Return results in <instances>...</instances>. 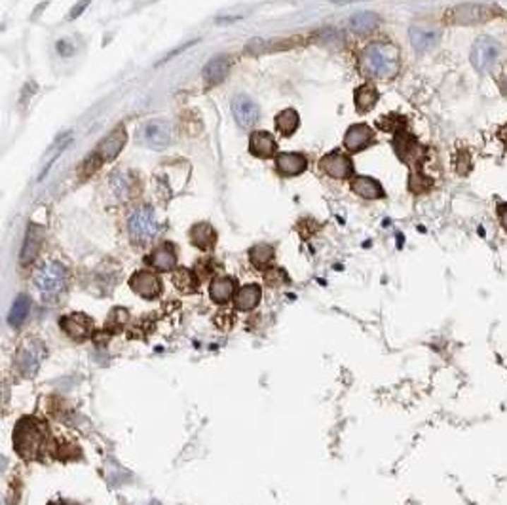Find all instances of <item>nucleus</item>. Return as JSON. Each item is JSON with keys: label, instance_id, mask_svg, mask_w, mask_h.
<instances>
[{"label": "nucleus", "instance_id": "obj_9", "mask_svg": "<svg viewBox=\"0 0 507 505\" xmlns=\"http://www.w3.org/2000/svg\"><path fill=\"white\" fill-rule=\"evenodd\" d=\"M319 165L333 179H350V177L354 175V162H352V158H350L348 154L338 153V150L325 154L323 158L319 160Z\"/></svg>", "mask_w": 507, "mask_h": 505}, {"label": "nucleus", "instance_id": "obj_21", "mask_svg": "<svg viewBox=\"0 0 507 505\" xmlns=\"http://www.w3.org/2000/svg\"><path fill=\"white\" fill-rule=\"evenodd\" d=\"M263 299V291H261V287L255 285V283H249V285H244L236 292V308L241 311H251L255 310Z\"/></svg>", "mask_w": 507, "mask_h": 505}, {"label": "nucleus", "instance_id": "obj_34", "mask_svg": "<svg viewBox=\"0 0 507 505\" xmlns=\"http://www.w3.org/2000/svg\"><path fill=\"white\" fill-rule=\"evenodd\" d=\"M333 2H338V4H344V2H354V0H333Z\"/></svg>", "mask_w": 507, "mask_h": 505}, {"label": "nucleus", "instance_id": "obj_20", "mask_svg": "<svg viewBox=\"0 0 507 505\" xmlns=\"http://www.w3.org/2000/svg\"><path fill=\"white\" fill-rule=\"evenodd\" d=\"M439 31L435 29H424V27H412L410 29V42L418 54H424L439 42Z\"/></svg>", "mask_w": 507, "mask_h": 505}, {"label": "nucleus", "instance_id": "obj_10", "mask_svg": "<svg viewBox=\"0 0 507 505\" xmlns=\"http://www.w3.org/2000/svg\"><path fill=\"white\" fill-rule=\"evenodd\" d=\"M61 329L73 340H86L93 333V319L86 314H68L61 317Z\"/></svg>", "mask_w": 507, "mask_h": 505}, {"label": "nucleus", "instance_id": "obj_15", "mask_svg": "<svg viewBox=\"0 0 507 505\" xmlns=\"http://www.w3.org/2000/svg\"><path fill=\"white\" fill-rule=\"evenodd\" d=\"M124 145H126V129H124L122 126H118L107 139L99 143L97 150H95L99 162H101V164H103V162H112V160L120 154Z\"/></svg>", "mask_w": 507, "mask_h": 505}, {"label": "nucleus", "instance_id": "obj_35", "mask_svg": "<svg viewBox=\"0 0 507 505\" xmlns=\"http://www.w3.org/2000/svg\"><path fill=\"white\" fill-rule=\"evenodd\" d=\"M506 146H507V128H506Z\"/></svg>", "mask_w": 507, "mask_h": 505}, {"label": "nucleus", "instance_id": "obj_11", "mask_svg": "<svg viewBox=\"0 0 507 505\" xmlns=\"http://www.w3.org/2000/svg\"><path fill=\"white\" fill-rule=\"evenodd\" d=\"M129 285L139 297L148 300L158 299L160 292H162V281H160L158 275L154 272H148V270H141V272L131 275Z\"/></svg>", "mask_w": 507, "mask_h": 505}, {"label": "nucleus", "instance_id": "obj_23", "mask_svg": "<svg viewBox=\"0 0 507 505\" xmlns=\"http://www.w3.org/2000/svg\"><path fill=\"white\" fill-rule=\"evenodd\" d=\"M190 239L192 244L202 251H209L215 245V239H217V234H215L213 226L208 225V222H202V225H196L192 230H190Z\"/></svg>", "mask_w": 507, "mask_h": 505}, {"label": "nucleus", "instance_id": "obj_4", "mask_svg": "<svg viewBox=\"0 0 507 505\" xmlns=\"http://www.w3.org/2000/svg\"><path fill=\"white\" fill-rule=\"evenodd\" d=\"M128 230L129 237L139 245H147L156 239L160 234V222L153 207L141 206L133 209L128 219Z\"/></svg>", "mask_w": 507, "mask_h": 505}, {"label": "nucleus", "instance_id": "obj_14", "mask_svg": "<svg viewBox=\"0 0 507 505\" xmlns=\"http://www.w3.org/2000/svg\"><path fill=\"white\" fill-rule=\"evenodd\" d=\"M232 112L234 118L238 120V124L241 128H251L255 126L258 120V107L257 103L249 97V95H244L239 93L232 99Z\"/></svg>", "mask_w": 507, "mask_h": 505}, {"label": "nucleus", "instance_id": "obj_24", "mask_svg": "<svg viewBox=\"0 0 507 505\" xmlns=\"http://www.w3.org/2000/svg\"><path fill=\"white\" fill-rule=\"evenodd\" d=\"M299 126H300V116L297 110L285 109L275 116V129H278L283 137H291V135L299 129Z\"/></svg>", "mask_w": 507, "mask_h": 505}, {"label": "nucleus", "instance_id": "obj_27", "mask_svg": "<svg viewBox=\"0 0 507 505\" xmlns=\"http://www.w3.org/2000/svg\"><path fill=\"white\" fill-rule=\"evenodd\" d=\"M173 285L177 287L183 295H192V292L198 291L200 280H198V275H196L192 270L181 268L173 274Z\"/></svg>", "mask_w": 507, "mask_h": 505}, {"label": "nucleus", "instance_id": "obj_30", "mask_svg": "<svg viewBox=\"0 0 507 505\" xmlns=\"http://www.w3.org/2000/svg\"><path fill=\"white\" fill-rule=\"evenodd\" d=\"M29 308H31V300L27 295H19L16 302H13L12 310H10V316H8V321L13 327H19L21 323L25 321V317L29 316Z\"/></svg>", "mask_w": 507, "mask_h": 505}, {"label": "nucleus", "instance_id": "obj_6", "mask_svg": "<svg viewBox=\"0 0 507 505\" xmlns=\"http://www.w3.org/2000/svg\"><path fill=\"white\" fill-rule=\"evenodd\" d=\"M498 54H500V44L496 42L494 38L479 37L471 48V65L479 73H487L498 59Z\"/></svg>", "mask_w": 507, "mask_h": 505}, {"label": "nucleus", "instance_id": "obj_8", "mask_svg": "<svg viewBox=\"0 0 507 505\" xmlns=\"http://www.w3.org/2000/svg\"><path fill=\"white\" fill-rule=\"evenodd\" d=\"M451 23L456 25H475L489 21L494 18V12L483 4H462V6L451 10Z\"/></svg>", "mask_w": 507, "mask_h": 505}, {"label": "nucleus", "instance_id": "obj_29", "mask_svg": "<svg viewBox=\"0 0 507 505\" xmlns=\"http://www.w3.org/2000/svg\"><path fill=\"white\" fill-rule=\"evenodd\" d=\"M378 25V16L373 12H359L350 19V29L354 32H371Z\"/></svg>", "mask_w": 507, "mask_h": 505}, {"label": "nucleus", "instance_id": "obj_3", "mask_svg": "<svg viewBox=\"0 0 507 505\" xmlns=\"http://www.w3.org/2000/svg\"><path fill=\"white\" fill-rule=\"evenodd\" d=\"M35 285H37L42 299H57L59 295H63L65 287H67V270L59 262H44V264H40V268L37 270V274H35Z\"/></svg>", "mask_w": 507, "mask_h": 505}, {"label": "nucleus", "instance_id": "obj_25", "mask_svg": "<svg viewBox=\"0 0 507 505\" xmlns=\"http://www.w3.org/2000/svg\"><path fill=\"white\" fill-rule=\"evenodd\" d=\"M228 67H230V63H228L227 57H217L213 61H209L205 69H203V78H205L208 85H215L222 82L225 76L228 74Z\"/></svg>", "mask_w": 507, "mask_h": 505}, {"label": "nucleus", "instance_id": "obj_17", "mask_svg": "<svg viewBox=\"0 0 507 505\" xmlns=\"http://www.w3.org/2000/svg\"><path fill=\"white\" fill-rule=\"evenodd\" d=\"M148 262L153 264L154 270L158 272H172L177 264V253L172 244H162L150 253Z\"/></svg>", "mask_w": 507, "mask_h": 505}, {"label": "nucleus", "instance_id": "obj_19", "mask_svg": "<svg viewBox=\"0 0 507 505\" xmlns=\"http://www.w3.org/2000/svg\"><path fill=\"white\" fill-rule=\"evenodd\" d=\"M234 292H236V283H234L232 278H228V275L215 278V280L211 281V285H209V295H211V299H213V302H217V304H228V302L232 300Z\"/></svg>", "mask_w": 507, "mask_h": 505}, {"label": "nucleus", "instance_id": "obj_12", "mask_svg": "<svg viewBox=\"0 0 507 505\" xmlns=\"http://www.w3.org/2000/svg\"><path fill=\"white\" fill-rule=\"evenodd\" d=\"M393 146H395V153L403 162L409 165H420L426 150L418 145V141L409 133H398L393 139Z\"/></svg>", "mask_w": 507, "mask_h": 505}, {"label": "nucleus", "instance_id": "obj_32", "mask_svg": "<svg viewBox=\"0 0 507 505\" xmlns=\"http://www.w3.org/2000/svg\"><path fill=\"white\" fill-rule=\"evenodd\" d=\"M498 217H500V225L503 226V230L507 232V203L498 206Z\"/></svg>", "mask_w": 507, "mask_h": 505}, {"label": "nucleus", "instance_id": "obj_1", "mask_svg": "<svg viewBox=\"0 0 507 505\" xmlns=\"http://www.w3.org/2000/svg\"><path fill=\"white\" fill-rule=\"evenodd\" d=\"M361 69L371 78H393L399 71V49L388 42L371 44L361 52Z\"/></svg>", "mask_w": 507, "mask_h": 505}, {"label": "nucleus", "instance_id": "obj_13", "mask_svg": "<svg viewBox=\"0 0 507 505\" xmlns=\"http://www.w3.org/2000/svg\"><path fill=\"white\" fill-rule=\"evenodd\" d=\"M374 143V131L367 124H354L344 135V146L348 153H361Z\"/></svg>", "mask_w": 507, "mask_h": 505}, {"label": "nucleus", "instance_id": "obj_16", "mask_svg": "<svg viewBox=\"0 0 507 505\" xmlns=\"http://www.w3.org/2000/svg\"><path fill=\"white\" fill-rule=\"evenodd\" d=\"M275 167L283 177H297L308 170V160L300 153H281L275 156Z\"/></svg>", "mask_w": 507, "mask_h": 505}, {"label": "nucleus", "instance_id": "obj_28", "mask_svg": "<svg viewBox=\"0 0 507 505\" xmlns=\"http://www.w3.org/2000/svg\"><path fill=\"white\" fill-rule=\"evenodd\" d=\"M249 259L255 268L258 270L268 268L270 264H272V261H274V247L266 244L255 245V247L249 251Z\"/></svg>", "mask_w": 507, "mask_h": 505}, {"label": "nucleus", "instance_id": "obj_26", "mask_svg": "<svg viewBox=\"0 0 507 505\" xmlns=\"http://www.w3.org/2000/svg\"><path fill=\"white\" fill-rule=\"evenodd\" d=\"M354 101L359 112H369L371 109H374V105L378 103V92L374 90L373 85H359V88L355 90Z\"/></svg>", "mask_w": 507, "mask_h": 505}, {"label": "nucleus", "instance_id": "obj_22", "mask_svg": "<svg viewBox=\"0 0 507 505\" xmlns=\"http://www.w3.org/2000/svg\"><path fill=\"white\" fill-rule=\"evenodd\" d=\"M352 190H354V194L365 198V200L384 198V189L380 186L378 181H374L371 177H355L352 181Z\"/></svg>", "mask_w": 507, "mask_h": 505}, {"label": "nucleus", "instance_id": "obj_33", "mask_svg": "<svg viewBox=\"0 0 507 505\" xmlns=\"http://www.w3.org/2000/svg\"><path fill=\"white\" fill-rule=\"evenodd\" d=\"M88 4H90V0H82L78 6L73 8V12H71V18H78L80 12H82V10H86Z\"/></svg>", "mask_w": 507, "mask_h": 505}, {"label": "nucleus", "instance_id": "obj_7", "mask_svg": "<svg viewBox=\"0 0 507 505\" xmlns=\"http://www.w3.org/2000/svg\"><path fill=\"white\" fill-rule=\"evenodd\" d=\"M44 353H46V350L42 347V344L29 338L18 353L19 372H21L23 376H32V374L38 371V367L42 365Z\"/></svg>", "mask_w": 507, "mask_h": 505}, {"label": "nucleus", "instance_id": "obj_31", "mask_svg": "<svg viewBox=\"0 0 507 505\" xmlns=\"http://www.w3.org/2000/svg\"><path fill=\"white\" fill-rule=\"evenodd\" d=\"M38 247H40V236H38V232L29 230L27 239H25L23 253H21V262H23V264H29V262L37 256Z\"/></svg>", "mask_w": 507, "mask_h": 505}, {"label": "nucleus", "instance_id": "obj_18", "mask_svg": "<svg viewBox=\"0 0 507 505\" xmlns=\"http://www.w3.org/2000/svg\"><path fill=\"white\" fill-rule=\"evenodd\" d=\"M249 150L253 156H258V158H272L275 150H278L274 135L268 133V131H255V133H251Z\"/></svg>", "mask_w": 507, "mask_h": 505}, {"label": "nucleus", "instance_id": "obj_5", "mask_svg": "<svg viewBox=\"0 0 507 505\" xmlns=\"http://www.w3.org/2000/svg\"><path fill=\"white\" fill-rule=\"evenodd\" d=\"M137 137H139L141 145L154 148V150H164L173 141L172 124L165 120H150V122L143 124Z\"/></svg>", "mask_w": 507, "mask_h": 505}, {"label": "nucleus", "instance_id": "obj_2", "mask_svg": "<svg viewBox=\"0 0 507 505\" xmlns=\"http://www.w3.org/2000/svg\"><path fill=\"white\" fill-rule=\"evenodd\" d=\"M46 441H48V433L35 418H23L13 433L16 451L25 460H37L42 456L46 451Z\"/></svg>", "mask_w": 507, "mask_h": 505}]
</instances>
